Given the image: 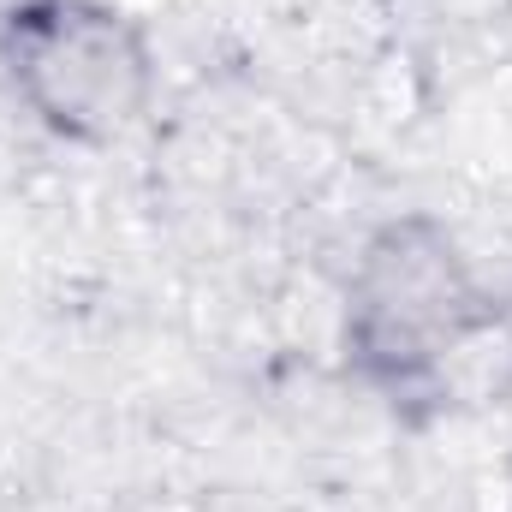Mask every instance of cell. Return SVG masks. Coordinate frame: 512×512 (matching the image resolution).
Masks as SVG:
<instances>
[{
  "instance_id": "cell-1",
  "label": "cell",
  "mask_w": 512,
  "mask_h": 512,
  "mask_svg": "<svg viewBox=\"0 0 512 512\" xmlns=\"http://www.w3.org/2000/svg\"><path fill=\"white\" fill-rule=\"evenodd\" d=\"M0 72L54 137L108 143L143 120L155 54L108 0H18L0 18Z\"/></svg>"
},
{
  "instance_id": "cell-2",
  "label": "cell",
  "mask_w": 512,
  "mask_h": 512,
  "mask_svg": "<svg viewBox=\"0 0 512 512\" xmlns=\"http://www.w3.org/2000/svg\"><path fill=\"white\" fill-rule=\"evenodd\" d=\"M471 292L447 245L417 251L411 233H387V245L364 262L352 292V340L393 382L423 376L447 346L465 340Z\"/></svg>"
}]
</instances>
